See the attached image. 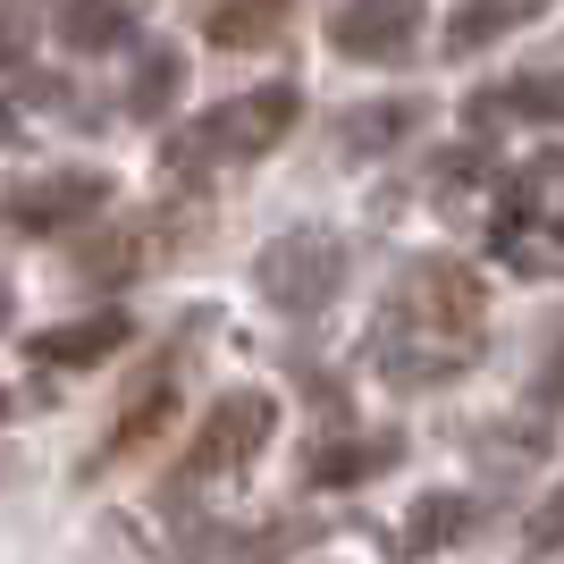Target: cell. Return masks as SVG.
Listing matches in <instances>:
<instances>
[{
    "instance_id": "17",
    "label": "cell",
    "mask_w": 564,
    "mask_h": 564,
    "mask_svg": "<svg viewBox=\"0 0 564 564\" xmlns=\"http://www.w3.org/2000/svg\"><path fill=\"white\" fill-rule=\"evenodd\" d=\"M522 547H531V556H556V547H564V489L547 497L531 522H522Z\"/></svg>"
},
{
    "instance_id": "2",
    "label": "cell",
    "mask_w": 564,
    "mask_h": 564,
    "mask_svg": "<svg viewBox=\"0 0 564 564\" xmlns=\"http://www.w3.org/2000/svg\"><path fill=\"white\" fill-rule=\"evenodd\" d=\"M304 118V94L295 85H253V94L219 101V110H203L177 135V161L186 169H212V161H261V152H279L286 127Z\"/></svg>"
},
{
    "instance_id": "7",
    "label": "cell",
    "mask_w": 564,
    "mask_h": 564,
    "mask_svg": "<svg viewBox=\"0 0 564 564\" xmlns=\"http://www.w3.org/2000/svg\"><path fill=\"white\" fill-rule=\"evenodd\" d=\"M127 337H135V321L110 304V312H85V321L43 329V337H34V362H51V371H94V362H110Z\"/></svg>"
},
{
    "instance_id": "13",
    "label": "cell",
    "mask_w": 564,
    "mask_h": 564,
    "mask_svg": "<svg viewBox=\"0 0 564 564\" xmlns=\"http://www.w3.org/2000/svg\"><path fill=\"white\" fill-rule=\"evenodd\" d=\"M547 0H464L455 9V25H447V51L455 59H471V51H489L497 34H514V25H531Z\"/></svg>"
},
{
    "instance_id": "18",
    "label": "cell",
    "mask_w": 564,
    "mask_h": 564,
    "mask_svg": "<svg viewBox=\"0 0 564 564\" xmlns=\"http://www.w3.org/2000/svg\"><path fill=\"white\" fill-rule=\"evenodd\" d=\"M531 404H564V337H556V346H547L540 379H531Z\"/></svg>"
},
{
    "instance_id": "4",
    "label": "cell",
    "mask_w": 564,
    "mask_h": 564,
    "mask_svg": "<svg viewBox=\"0 0 564 564\" xmlns=\"http://www.w3.org/2000/svg\"><path fill=\"white\" fill-rule=\"evenodd\" d=\"M346 286V236L337 228H286L279 245H261V295L279 312H321Z\"/></svg>"
},
{
    "instance_id": "23",
    "label": "cell",
    "mask_w": 564,
    "mask_h": 564,
    "mask_svg": "<svg viewBox=\"0 0 564 564\" xmlns=\"http://www.w3.org/2000/svg\"><path fill=\"white\" fill-rule=\"evenodd\" d=\"M9 9H25V0H9Z\"/></svg>"
},
{
    "instance_id": "3",
    "label": "cell",
    "mask_w": 564,
    "mask_h": 564,
    "mask_svg": "<svg viewBox=\"0 0 564 564\" xmlns=\"http://www.w3.org/2000/svg\"><path fill=\"white\" fill-rule=\"evenodd\" d=\"M270 422H279V404L261 397V388H228V397L203 413V430H194V447H186V464L169 471V497L186 506L212 471H236V464H253L261 447H270Z\"/></svg>"
},
{
    "instance_id": "19",
    "label": "cell",
    "mask_w": 564,
    "mask_h": 564,
    "mask_svg": "<svg viewBox=\"0 0 564 564\" xmlns=\"http://www.w3.org/2000/svg\"><path fill=\"white\" fill-rule=\"evenodd\" d=\"M25 43H34V18H25V9H9V18H0V68H9V59H25Z\"/></svg>"
},
{
    "instance_id": "12",
    "label": "cell",
    "mask_w": 564,
    "mask_h": 564,
    "mask_svg": "<svg viewBox=\"0 0 564 564\" xmlns=\"http://www.w3.org/2000/svg\"><path fill=\"white\" fill-rule=\"evenodd\" d=\"M404 455V438H329V447H312L304 455V480L312 489H354V480H371V471H388Z\"/></svg>"
},
{
    "instance_id": "10",
    "label": "cell",
    "mask_w": 564,
    "mask_h": 564,
    "mask_svg": "<svg viewBox=\"0 0 564 564\" xmlns=\"http://www.w3.org/2000/svg\"><path fill=\"white\" fill-rule=\"evenodd\" d=\"M286 9L295 0H203L194 18H203V34H212L219 51H261L286 34Z\"/></svg>"
},
{
    "instance_id": "1",
    "label": "cell",
    "mask_w": 564,
    "mask_h": 564,
    "mask_svg": "<svg viewBox=\"0 0 564 564\" xmlns=\"http://www.w3.org/2000/svg\"><path fill=\"white\" fill-rule=\"evenodd\" d=\"M480 329H489V286L464 261L430 253L397 279V295H388V312L371 329V362L388 388H438L471 362Z\"/></svg>"
},
{
    "instance_id": "6",
    "label": "cell",
    "mask_w": 564,
    "mask_h": 564,
    "mask_svg": "<svg viewBox=\"0 0 564 564\" xmlns=\"http://www.w3.org/2000/svg\"><path fill=\"white\" fill-rule=\"evenodd\" d=\"M422 43V0H346L329 18V51L346 59H404Z\"/></svg>"
},
{
    "instance_id": "21",
    "label": "cell",
    "mask_w": 564,
    "mask_h": 564,
    "mask_svg": "<svg viewBox=\"0 0 564 564\" xmlns=\"http://www.w3.org/2000/svg\"><path fill=\"white\" fill-rule=\"evenodd\" d=\"M0 413H9V388H0Z\"/></svg>"
},
{
    "instance_id": "22",
    "label": "cell",
    "mask_w": 564,
    "mask_h": 564,
    "mask_svg": "<svg viewBox=\"0 0 564 564\" xmlns=\"http://www.w3.org/2000/svg\"><path fill=\"white\" fill-rule=\"evenodd\" d=\"M0 321H9V295H0Z\"/></svg>"
},
{
    "instance_id": "20",
    "label": "cell",
    "mask_w": 564,
    "mask_h": 564,
    "mask_svg": "<svg viewBox=\"0 0 564 564\" xmlns=\"http://www.w3.org/2000/svg\"><path fill=\"white\" fill-rule=\"evenodd\" d=\"M135 253H143L135 236H110V245L94 253V270H101V279H118V270H135Z\"/></svg>"
},
{
    "instance_id": "25",
    "label": "cell",
    "mask_w": 564,
    "mask_h": 564,
    "mask_svg": "<svg viewBox=\"0 0 564 564\" xmlns=\"http://www.w3.org/2000/svg\"><path fill=\"white\" fill-rule=\"evenodd\" d=\"M556 236H564V219H556Z\"/></svg>"
},
{
    "instance_id": "14",
    "label": "cell",
    "mask_w": 564,
    "mask_h": 564,
    "mask_svg": "<svg viewBox=\"0 0 564 564\" xmlns=\"http://www.w3.org/2000/svg\"><path fill=\"white\" fill-rule=\"evenodd\" d=\"M127 34H135L127 0H59V43L68 51H118Z\"/></svg>"
},
{
    "instance_id": "16",
    "label": "cell",
    "mask_w": 564,
    "mask_h": 564,
    "mask_svg": "<svg viewBox=\"0 0 564 564\" xmlns=\"http://www.w3.org/2000/svg\"><path fill=\"white\" fill-rule=\"evenodd\" d=\"M177 85H186V59H177L169 43H152V51L135 59V85H127V110H135V118H161L169 101H177Z\"/></svg>"
},
{
    "instance_id": "8",
    "label": "cell",
    "mask_w": 564,
    "mask_h": 564,
    "mask_svg": "<svg viewBox=\"0 0 564 564\" xmlns=\"http://www.w3.org/2000/svg\"><path fill=\"white\" fill-rule=\"evenodd\" d=\"M464 118H471V127H514V118H531V127H556V118H564V76L522 68V76H506V85H489V94H471Z\"/></svg>"
},
{
    "instance_id": "24",
    "label": "cell",
    "mask_w": 564,
    "mask_h": 564,
    "mask_svg": "<svg viewBox=\"0 0 564 564\" xmlns=\"http://www.w3.org/2000/svg\"><path fill=\"white\" fill-rule=\"evenodd\" d=\"M556 169H564V152H556Z\"/></svg>"
},
{
    "instance_id": "11",
    "label": "cell",
    "mask_w": 564,
    "mask_h": 564,
    "mask_svg": "<svg viewBox=\"0 0 564 564\" xmlns=\"http://www.w3.org/2000/svg\"><path fill=\"white\" fill-rule=\"evenodd\" d=\"M480 531V497H464V489H430L413 514H404V556H438V547H455V540H471Z\"/></svg>"
},
{
    "instance_id": "9",
    "label": "cell",
    "mask_w": 564,
    "mask_h": 564,
    "mask_svg": "<svg viewBox=\"0 0 564 564\" xmlns=\"http://www.w3.org/2000/svg\"><path fill=\"white\" fill-rule=\"evenodd\" d=\"M404 135H422V101H362V110L337 118V152H346V161H379V152H397Z\"/></svg>"
},
{
    "instance_id": "5",
    "label": "cell",
    "mask_w": 564,
    "mask_h": 564,
    "mask_svg": "<svg viewBox=\"0 0 564 564\" xmlns=\"http://www.w3.org/2000/svg\"><path fill=\"white\" fill-rule=\"evenodd\" d=\"M110 177L101 169H59V177H25V186L0 194V228L9 236H59V228H85L94 212H110Z\"/></svg>"
},
{
    "instance_id": "15",
    "label": "cell",
    "mask_w": 564,
    "mask_h": 564,
    "mask_svg": "<svg viewBox=\"0 0 564 564\" xmlns=\"http://www.w3.org/2000/svg\"><path fill=\"white\" fill-rule=\"evenodd\" d=\"M169 379H152V388H135V397L118 404V430H110V447H101V464H118V455H135L143 438H161V422H169Z\"/></svg>"
}]
</instances>
